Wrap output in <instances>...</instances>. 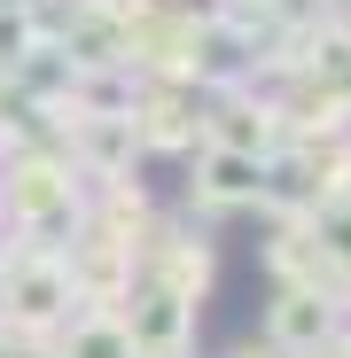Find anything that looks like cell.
I'll list each match as a JSON object with an SVG mask.
<instances>
[{
	"label": "cell",
	"instance_id": "obj_1",
	"mask_svg": "<svg viewBox=\"0 0 351 358\" xmlns=\"http://www.w3.org/2000/svg\"><path fill=\"white\" fill-rule=\"evenodd\" d=\"M273 335H281L289 350H312V343L328 335V304H320V296H305V288H289L281 304H273Z\"/></svg>",
	"mask_w": 351,
	"mask_h": 358
},
{
	"label": "cell",
	"instance_id": "obj_2",
	"mask_svg": "<svg viewBox=\"0 0 351 358\" xmlns=\"http://www.w3.org/2000/svg\"><path fill=\"white\" fill-rule=\"evenodd\" d=\"M71 358H133V343H125V327H94Z\"/></svg>",
	"mask_w": 351,
	"mask_h": 358
}]
</instances>
